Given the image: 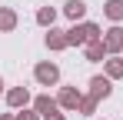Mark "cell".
<instances>
[{"mask_svg":"<svg viewBox=\"0 0 123 120\" xmlns=\"http://www.w3.org/2000/svg\"><path fill=\"white\" fill-rule=\"evenodd\" d=\"M103 47H106V53L123 50V27H110V30H106V37H103Z\"/></svg>","mask_w":123,"mask_h":120,"instance_id":"obj_1","label":"cell"},{"mask_svg":"<svg viewBox=\"0 0 123 120\" xmlns=\"http://www.w3.org/2000/svg\"><path fill=\"white\" fill-rule=\"evenodd\" d=\"M33 73H37V80H40L43 87H50V83H57V80H60V70H57L53 63H40Z\"/></svg>","mask_w":123,"mask_h":120,"instance_id":"obj_2","label":"cell"},{"mask_svg":"<svg viewBox=\"0 0 123 120\" xmlns=\"http://www.w3.org/2000/svg\"><path fill=\"white\" fill-rule=\"evenodd\" d=\"M110 90H113V87H110V80H106V77H93V80H90V97H93V100L110 97Z\"/></svg>","mask_w":123,"mask_h":120,"instance_id":"obj_3","label":"cell"},{"mask_svg":"<svg viewBox=\"0 0 123 120\" xmlns=\"http://www.w3.org/2000/svg\"><path fill=\"white\" fill-rule=\"evenodd\" d=\"M80 93H77V90H73V87H63L60 90V100H57V103H60V107H80Z\"/></svg>","mask_w":123,"mask_h":120,"instance_id":"obj_4","label":"cell"},{"mask_svg":"<svg viewBox=\"0 0 123 120\" xmlns=\"http://www.w3.org/2000/svg\"><path fill=\"white\" fill-rule=\"evenodd\" d=\"M27 100H30L27 87H13V90L7 93V103H10V107H27Z\"/></svg>","mask_w":123,"mask_h":120,"instance_id":"obj_5","label":"cell"},{"mask_svg":"<svg viewBox=\"0 0 123 120\" xmlns=\"http://www.w3.org/2000/svg\"><path fill=\"white\" fill-rule=\"evenodd\" d=\"M63 13H67L70 20H80L83 13H86V3H83V0H67V7H63Z\"/></svg>","mask_w":123,"mask_h":120,"instance_id":"obj_6","label":"cell"},{"mask_svg":"<svg viewBox=\"0 0 123 120\" xmlns=\"http://www.w3.org/2000/svg\"><path fill=\"white\" fill-rule=\"evenodd\" d=\"M47 47H50V50H63V47H70V40H67V33H60V30H50V33H47Z\"/></svg>","mask_w":123,"mask_h":120,"instance_id":"obj_7","label":"cell"},{"mask_svg":"<svg viewBox=\"0 0 123 120\" xmlns=\"http://www.w3.org/2000/svg\"><path fill=\"white\" fill-rule=\"evenodd\" d=\"M57 100H50V97H37V113L40 117H47V113H57Z\"/></svg>","mask_w":123,"mask_h":120,"instance_id":"obj_8","label":"cell"},{"mask_svg":"<svg viewBox=\"0 0 123 120\" xmlns=\"http://www.w3.org/2000/svg\"><path fill=\"white\" fill-rule=\"evenodd\" d=\"M103 13H106L110 20H123V0H106Z\"/></svg>","mask_w":123,"mask_h":120,"instance_id":"obj_9","label":"cell"},{"mask_svg":"<svg viewBox=\"0 0 123 120\" xmlns=\"http://www.w3.org/2000/svg\"><path fill=\"white\" fill-rule=\"evenodd\" d=\"M67 40H70V43H90L86 23H83V27H73V30H67Z\"/></svg>","mask_w":123,"mask_h":120,"instance_id":"obj_10","label":"cell"},{"mask_svg":"<svg viewBox=\"0 0 123 120\" xmlns=\"http://www.w3.org/2000/svg\"><path fill=\"white\" fill-rule=\"evenodd\" d=\"M13 27H17V13L7 10V7H0V30H13Z\"/></svg>","mask_w":123,"mask_h":120,"instance_id":"obj_11","label":"cell"},{"mask_svg":"<svg viewBox=\"0 0 123 120\" xmlns=\"http://www.w3.org/2000/svg\"><path fill=\"white\" fill-rule=\"evenodd\" d=\"M53 20H57V10H53V7H43V10H37V23H43V27H53Z\"/></svg>","mask_w":123,"mask_h":120,"instance_id":"obj_12","label":"cell"},{"mask_svg":"<svg viewBox=\"0 0 123 120\" xmlns=\"http://www.w3.org/2000/svg\"><path fill=\"white\" fill-rule=\"evenodd\" d=\"M103 53H106V47H103V40H97V43H86V60H100Z\"/></svg>","mask_w":123,"mask_h":120,"instance_id":"obj_13","label":"cell"},{"mask_svg":"<svg viewBox=\"0 0 123 120\" xmlns=\"http://www.w3.org/2000/svg\"><path fill=\"white\" fill-rule=\"evenodd\" d=\"M106 73L110 77H123V60H106Z\"/></svg>","mask_w":123,"mask_h":120,"instance_id":"obj_14","label":"cell"},{"mask_svg":"<svg viewBox=\"0 0 123 120\" xmlns=\"http://www.w3.org/2000/svg\"><path fill=\"white\" fill-rule=\"evenodd\" d=\"M93 107H97L93 97H83V100H80V110H83V113H93Z\"/></svg>","mask_w":123,"mask_h":120,"instance_id":"obj_15","label":"cell"},{"mask_svg":"<svg viewBox=\"0 0 123 120\" xmlns=\"http://www.w3.org/2000/svg\"><path fill=\"white\" fill-rule=\"evenodd\" d=\"M17 120H40V113H33V110H23Z\"/></svg>","mask_w":123,"mask_h":120,"instance_id":"obj_16","label":"cell"},{"mask_svg":"<svg viewBox=\"0 0 123 120\" xmlns=\"http://www.w3.org/2000/svg\"><path fill=\"white\" fill-rule=\"evenodd\" d=\"M43 120H63V117H60V113H47Z\"/></svg>","mask_w":123,"mask_h":120,"instance_id":"obj_17","label":"cell"},{"mask_svg":"<svg viewBox=\"0 0 123 120\" xmlns=\"http://www.w3.org/2000/svg\"><path fill=\"white\" fill-rule=\"evenodd\" d=\"M0 120H17V117H0Z\"/></svg>","mask_w":123,"mask_h":120,"instance_id":"obj_18","label":"cell"},{"mask_svg":"<svg viewBox=\"0 0 123 120\" xmlns=\"http://www.w3.org/2000/svg\"><path fill=\"white\" fill-rule=\"evenodd\" d=\"M0 87H3V80H0Z\"/></svg>","mask_w":123,"mask_h":120,"instance_id":"obj_19","label":"cell"}]
</instances>
